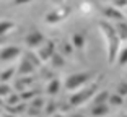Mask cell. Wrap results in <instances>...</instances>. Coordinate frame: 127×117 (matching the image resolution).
Wrapping results in <instances>:
<instances>
[{
    "mask_svg": "<svg viewBox=\"0 0 127 117\" xmlns=\"http://www.w3.org/2000/svg\"><path fill=\"white\" fill-rule=\"evenodd\" d=\"M95 98H93V102L95 104H101V102H108V96H109V93L108 91H99V93H95Z\"/></svg>",
    "mask_w": 127,
    "mask_h": 117,
    "instance_id": "obj_22",
    "label": "cell"
},
{
    "mask_svg": "<svg viewBox=\"0 0 127 117\" xmlns=\"http://www.w3.org/2000/svg\"><path fill=\"white\" fill-rule=\"evenodd\" d=\"M56 107H57V106L54 104V102H49L47 106L44 107V114H47V116H52V114L56 112Z\"/></svg>",
    "mask_w": 127,
    "mask_h": 117,
    "instance_id": "obj_29",
    "label": "cell"
},
{
    "mask_svg": "<svg viewBox=\"0 0 127 117\" xmlns=\"http://www.w3.org/2000/svg\"><path fill=\"white\" fill-rule=\"evenodd\" d=\"M39 93H37L36 90H23L21 93H20V101H30V99H33L34 96H37Z\"/></svg>",
    "mask_w": 127,
    "mask_h": 117,
    "instance_id": "obj_20",
    "label": "cell"
},
{
    "mask_svg": "<svg viewBox=\"0 0 127 117\" xmlns=\"http://www.w3.org/2000/svg\"><path fill=\"white\" fill-rule=\"evenodd\" d=\"M108 102L111 106H122L124 104V96H121L119 93H114V94L108 96Z\"/></svg>",
    "mask_w": 127,
    "mask_h": 117,
    "instance_id": "obj_19",
    "label": "cell"
},
{
    "mask_svg": "<svg viewBox=\"0 0 127 117\" xmlns=\"http://www.w3.org/2000/svg\"><path fill=\"white\" fill-rule=\"evenodd\" d=\"M30 2H33V0H13V5H15V7H20V5H26V3H30Z\"/></svg>",
    "mask_w": 127,
    "mask_h": 117,
    "instance_id": "obj_33",
    "label": "cell"
},
{
    "mask_svg": "<svg viewBox=\"0 0 127 117\" xmlns=\"http://www.w3.org/2000/svg\"><path fill=\"white\" fill-rule=\"evenodd\" d=\"M25 55H26L28 59H30V60L33 62V64H34V67H36V68H39V67L42 65V62L39 60V57H37V55H36L34 52H31V50H28V52H25Z\"/></svg>",
    "mask_w": 127,
    "mask_h": 117,
    "instance_id": "obj_25",
    "label": "cell"
},
{
    "mask_svg": "<svg viewBox=\"0 0 127 117\" xmlns=\"http://www.w3.org/2000/svg\"><path fill=\"white\" fill-rule=\"evenodd\" d=\"M31 106L37 107V109H42V107H44V99L39 98V96H34V98H33V104H31Z\"/></svg>",
    "mask_w": 127,
    "mask_h": 117,
    "instance_id": "obj_28",
    "label": "cell"
},
{
    "mask_svg": "<svg viewBox=\"0 0 127 117\" xmlns=\"http://www.w3.org/2000/svg\"><path fill=\"white\" fill-rule=\"evenodd\" d=\"M117 93H119L121 96H124V98L127 96V83L126 81H119V85H117Z\"/></svg>",
    "mask_w": 127,
    "mask_h": 117,
    "instance_id": "obj_27",
    "label": "cell"
},
{
    "mask_svg": "<svg viewBox=\"0 0 127 117\" xmlns=\"http://www.w3.org/2000/svg\"><path fill=\"white\" fill-rule=\"evenodd\" d=\"M49 60H51V64H52L54 68H60V67H64V64H65L64 55L60 52H57V50L52 54V55H51V59H49Z\"/></svg>",
    "mask_w": 127,
    "mask_h": 117,
    "instance_id": "obj_17",
    "label": "cell"
},
{
    "mask_svg": "<svg viewBox=\"0 0 127 117\" xmlns=\"http://www.w3.org/2000/svg\"><path fill=\"white\" fill-rule=\"evenodd\" d=\"M52 2H54V3H57V5H60V3L64 2V0H52Z\"/></svg>",
    "mask_w": 127,
    "mask_h": 117,
    "instance_id": "obj_35",
    "label": "cell"
},
{
    "mask_svg": "<svg viewBox=\"0 0 127 117\" xmlns=\"http://www.w3.org/2000/svg\"><path fill=\"white\" fill-rule=\"evenodd\" d=\"M7 41V36H0V44H2V42H5Z\"/></svg>",
    "mask_w": 127,
    "mask_h": 117,
    "instance_id": "obj_34",
    "label": "cell"
},
{
    "mask_svg": "<svg viewBox=\"0 0 127 117\" xmlns=\"http://www.w3.org/2000/svg\"><path fill=\"white\" fill-rule=\"evenodd\" d=\"M44 41H46V36L39 29H33L26 38H25V44L28 46V49H37Z\"/></svg>",
    "mask_w": 127,
    "mask_h": 117,
    "instance_id": "obj_5",
    "label": "cell"
},
{
    "mask_svg": "<svg viewBox=\"0 0 127 117\" xmlns=\"http://www.w3.org/2000/svg\"><path fill=\"white\" fill-rule=\"evenodd\" d=\"M73 52V46H72V42L68 41H62L60 42V54L62 55H68V54Z\"/></svg>",
    "mask_w": 127,
    "mask_h": 117,
    "instance_id": "obj_23",
    "label": "cell"
},
{
    "mask_svg": "<svg viewBox=\"0 0 127 117\" xmlns=\"http://www.w3.org/2000/svg\"><path fill=\"white\" fill-rule=\"evenodd\" d=\"M114 29H116L117 38H119L122 42H126V39H127V24H126V21H124V20L117 21V24L114 26Z\"/></svg>",
    "mask_w": 127,
    "mask_h": 117,
    "instance_id": "obj_14",
    "label": "cell"
},
{
    "mask_svg": "<svg viewBox=\"0 0 127 117\" xmlns=\"http://www.w3.org/2000/svg\"><path fill=\"white\" fill-rule=\"evenodd\" d=\"M93 73L91 72H80V73H73V75H68L67 80L64 81V86L67 91H77L78 88L85 86L88 81L91 80Z\"/></svg>",
    "mask_w": 127,
    "mask_h": 117,
    "instance_id": "obj_3",
    "label": "cell"
},
{
    "mask_svg": "<svg viewBox=\"0 0 127 117\" xmlns=\"http://www.w3.org/2000/svg\"><path fill=\"white\" fill-rule=\"evenodd\" d=\"M34 70H37V68L34 67V64L28 59L26 55H23L21 62H20V65H18V73L20 75H33Z\"/></svg>",
    "mask_w": 127,
    "mask_h": 117,
    "instance_id": "obj_8",
    "label": "cell"
},
{
    "mask_svg": "<svg viewBox=\"0 0 127 117\" xmlns=\"http://www.w3.org/2000/svg\"><path fill=\"white\" fill-rule=\"evenodd\" d=\"M26 114H28V116H41L42 111H41V109H37V107H34V106H31L30 111H28Z\"/></svg>",
    "mask_w": 127,
    "mask_h": 117,
    "instance_id": "obj_31",
    "label": "cell"
},
{
    "mask_svg": "<svg viewBox=\"0 0 127 117\" xmlns=\"http://www.w3.org/2000/svg\"><path fill=\"white\" fill-rule=\"evenodd\" d=\"M72 46H73V49H83L86 44V38L83 33H75L73 36H72Z\"/></svg>",
    "mask_w": 127,
    "mask_h": 117,
    "instance_id": "obj_13",
    "label": "cell"
},
{
    "mask_svg": "<svg viewBox=\"0 0 127 117\" xmlns=\"http://www.w3.org/2000/svg\"><path fill=\"white\" fill-rule=\"evenodd\" d=\"M15 23L10 21V20H5V21H0V36H8V33L15 29Z\"/></svg>",
    "mask_w": 127,
    "mask_h": 117,
    "instance_id": "obj_15",
    "label": "cell"
},
{
    "mask_svg": "<svg viewBox=\"0 0 127 117\" xmlns=\"http://www.w3.org/2000/svg\"><path fill=\"white\" fill-rule=\"evenodd\" d=\"M68 11H70V8H57V10L47 13L44 20L49 24H56V23H60L62 20H65V16L68 15Z\"/></svg>",
    "mask_w": 127,
    "mask_h": 117,
    "instance_id": "obj_7",
    "label": "cell"
},
{
    "mask_svg": "<svg viewBox=\"0 0 127 117\" xmlns=\"http://www.w3.org/2000/svg\"><path fill=\"white\" fill-rule=\"evenodd\" d=\"M56 50H57L56 42H54L52 39H47V41H44L41 46H39V50H37L36 55L39 57V60L44 64V62H47L49 59H51V55H52Z\"/></svg>",
    "mask_w": 127,
    "mask_h": 117,
    "instance_id": "obj_4",
    "label": "cell"
},
{
    "mask_svg": "<svg viewBox=\"0 0 127 117\" xmlns=\"http://www.w3.org/2000/svg\"><path fill=\"white\" fill-rule=\"evenodd\" d=\"M98 26H99L101 33L104 34L106 42H108V64L112 65L114 62H116L117 50H119V47L122 46V41L117 38L116 29H114V26H112L111 23H108V21H99V24H98Z\"/></svg>",
    "mask_w": 127,
    "mask_h": 117,
    "instance_id": "obj_1",
    "label": "cell"
},
{
    "mask_svg": "<svg viewBox=\"0 0 127 117\" xmlns=\"http://www.w3.org/2000/svg\"><path fill=\"white\" fill-rule=\"evenodd\" d=\"M8 93H11L10 85H8V83H3V81H2V83H0V98H5Z\"/></svg>",
    "mask_w": 127,
    "mask_h": 117,
    "instance_id": "obj_26",
    "label": "cell"
},
{
    "mask_svg": "<svg viewBox=\"0 0 127 117\" xmlns=\"http://www.w3.org/2000/svg\"><path fill=\"white\" fill-rule=\"evenodd\" d=\"M41 75H42V78H46V80H51V78H52V72H46V70H44V68H41Z\"/></svg>",
    "mask_w": 127,
    "mask_h": 117,
    "instance_id": "obj_32",
    "label": "cell"
},
{
    "mask_svg": "<svg viewBox=\"0 0 127 117\" xmlns=\"http://www.w3.org/2000/svg\"><path fill=\"white\" fill-rule=\"evenodd\" d=\"M0 114H2V111H0Z\"/></svg>",
    "mask_w": 127,
    "mask_h": 117,
    "instance_id": "obj_36",
    "label": "cell"
},
{
    "mask_svg": "<svg viewBox=\"0 0 127 117\" xmlns=\"http://www.w3.org/2000/svg\"><path fill=\"white\" fill-rule=\"evenodd\" d=\"M91 116L95 117H103V116H108L109 114V104L108 102H101V104H95L90 111Z\"/></svg>",
    "mask_w": 127,
    "mask_h": 117,
    "instance_id": "obj_11",
    "label": "cell"
},
{
    "mask_svg": "<svg viewBox=\"0 0 127 117\" xmlns=\"http://www.w3.org/2000/svg\"><path fill=\"white\" fill-rule=\"evenodd\" d=\"M7 107V112L11 114V116H20V114L25 112V109H26V104H23L21 101L16 102V104H13V106H5Z\"/></svg>",
    "mask_w": 127,
    "mask_h": 117,
    "instance_id": "obj_16",
    "label": "cell"
},
{
    "mask_svg": "<svg viewBox=\"0 0 127 117\" xmlns=\"http://www.w3.org/2000/svg\"><path fill=\"white\" fill-rule=\"evenodd\" d=\"M31 83H34L33 75H20V78L15 81V90L21 93L23 90L30 88V86H31Z\"/></svg>",
    "mask_w": 127,
    "mask_h": 117,
    "instance_id": "obj_10",
    "label": "cell"
},
{
    "mask_svg": "<svg viewBox=\"0 0 127 117\" xmlns=\"http://www.w3.org/2000/svg\"><path fill=\"white\" fill-rule=\"evenodd\" d=\"M23 54V50L16 46H7L0 50V60L2 62H8V60H15L16 57H20Z\"/></svg>",
    "mask_w": 127,
    "mask_h": 117,
    "instance_id": "obj_6",
    "label": "cell"
},
{
    "mask_svg": "<svg viewBox=\"0 0 127 117\" xmlns=\"http://www.w3.org/2000/svg\"><path fill=\"white\" fill-rule=\"evenodd\" d=\"M98 91V85L96 83H91L88 85V86H82V90H77L73 91V94L70 96V99H68V102H70V106H80V104H85L86 101H90L91 98H93V94Z\"/></svg>",
    "mask_w": 127,
    "mask_h": 117,
    "instance_id": "obj_2",
    "label": "cell"
},
{
    "mask_svg": "<svg viewBox=\"0 0 127 117\" xmlns=\"http://www.w3.org/2000/svg\"><path fill=\"white\" fill-rule=\"evenodd\" d=\"M60 91V80H57V78H51L47 81V88H46V93H47L49 96H56L57 93Z\"/></svg>",
    "mask_w": 127,
    "mask_h": 117,
    "instance_id": "obj_12",
    "label": "cell"
},
{
    "mask_svg": "<svg viewBox=\"0 0 127 117\" xmlns=\"http://www.w3.org/2000/svg\"><path fill=\"white\" fill-rule=\"evenodd\" d=\"M103 13H104L106 18L116 20V21H121V20L126 18V16H124V13L121 11V8H116V7H112V5H108V7H104V8H103Z\"/></svg>",
    "mask_w": 127,
    "mask_h": 117,
    "instance_id": "obj_9",
    "label": "cell"
},
{
    "mask_svg": "<svg viewBox=\"0 0 127 117\" xmlns=\"http://www.w3.org/2000/svg\"><path fill=\"white\" fill-rule=\"evenodd\" d=\"M15 72H16V68H13V67H10V68H7V70H3V72L0 73V81H3V83H8V80L13 78Z\"/></svg>",
    "mask_w": 127,
    "mask_h": 117,
    "instance_id": "obj_21",
    "label": "cell"
},
{
    "mask_svg": "<svg viewBox=\"0 0 127 117\" xmlns=\"http://www.w3.org/2000/svg\"><path fill=\"white\" fill-rule=\"evenodd\" d=\"M116 62L121 65V67H124L127 62V47H124V46H121L119 50H117V55H116Z\"/></svg>",
    "mask_w": 127,
    "mask_h": 117,
    "instance_id": "obj_18",
    "label": "cell"
},
{
    "mask_svg": "<svg viewBox=\"0 0 127 117\" xmlns=\"http://www.w3.org/2000/svg\"><path fill=\"white\" fill-rule=\"evenodd\" d=\"M16 102H20L18 93H8V94L5 96V106H13Z\"/></svg>",
    "mask_w": 127,
    "mask_h": 117,
    "instance_id": "obj_24",
    "label": "cell"
},
{
    "mask_svg": "<svg viewBox=\"0 0 127 117\" xmlns=\"http://www.w3.org/2000/svg\"><path fill=\"white\" fill-rule=\"evenodd\" d=\"M111 5L116 8H124L127 5V0H111Z\"/></svg>",
    "mask_w": 127,
    "mask_h": 117,
    "instance_id": "obj_30",
    "label": "cell"
}]
</instances>
